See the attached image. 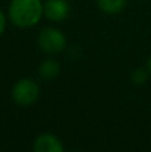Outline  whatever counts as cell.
Wrapping results in <instances>:
<instances>
[{
  "mask_svg": "<svg viewBox=\"0 0 151 152\" xmlns=\"http://www.w3.org/2000/svg\"><path fill=\"white\" fill-rule=\"evenodd\" d=\"M39 86L32 79H21L13 86L12 99L19 105H31L39 97Z\"/></svg>",
  "mask_w": 151,
  "mask_h": 152,
  "instance_id": "3957f363",
  "label": "cell"
},
{
  "mask_svg": "<svg viewBox=\"0 0 151 152\" xmlns=\"http://www.w3.org/2000/svg\"><path fill=\"white\" fill-rule=\"evenodd\" d=\"M44 4L42 0H12L10 18L19 28H31L43 18Z\"/></svg>",
  "mask_w": 151,
  "mask_h": 152,
  "instance_id": "6da1fadb",
  "label": "cell"
},
{
  "mask_svg": "<svg viewBox=\"0 0 151 152\" xmlns=\"http://www.w3.org/2000/svg\"><path fill=\"white\" fill-rule=\"evenodd\" d=\"M96 3L100 11L110 15L120 12L126 5V0H96Z\"/></svg>",
  "mask_w": 151,
  "mask_h": 152,
  "instance_id": "52a82bcc",
  "label": "cell"
},
{
  "mask_svg": "<svg viewBox=\"0 0 151 152\" xmlns=\"http://www.w3.org/2000/svg\"><path fill=\"white\" fill-rule=\"evenodd\" d=\"M34 150L36 152H62L64 147L56 136L51 134H42L35 140Z\"/></svg>",
  "mask_w": 151,
  "mask_h": 152,
  "instance_id": "5b68a950",
  "label": "cell"
},
{
  "mask_svg": "<svg viewBox=\"0 0 151 152\" xmlns=\"http://www.w3.org/2000/svg\"><path fill=\"white\" fill-rule=\"evenodd\" d=\"M4 28H5V18H4V13L0 11V35L3 34Z\"/></svg>",
  "mask_w": 151,
  "mask_h": 152,
  "instance_id": "9c48e42d",
  "label": "cell"
},
{
  "mask_svg": "<svg viewBox=\"0 0 151 152\" xmlns=\"http://www.w3.org/2000/svg\"><path fill=\"white\" fill-rule=\"evenodd\" d=\"M70 4L67 0H47L44 3V15L52 21H62L68 16Z\"/></svg>",
  "mask_w": 151,
  "mask_h": 152,
  "instance_id": "277c9868",
  "label": "cell"
},
{
  "mask_svg": "<svg viewBox=\"0 0 151 152\" xmlns=\"http://www.w3.org/2000/svg\"><path fill=\"white\" fill-rule=\"evenodd\" d=\"M131 79H133V81L135 84H139V86H141V84H143L144 81H146L147 74L143 68H136L135 71L133 72V75H131Z\"/></svg>",
  "mask_w": 151,
  "mask_h": 152,
  "instance_id": "ba28073f",
  "label": "cell"
},
{
  "mask_svg": "<svg viewBox=\"0 0 151 152\" xmlns=\"http://www.w3.org/2000/svg\"><path fill=\"white\" fill-rule=\"evenodd\" d=\"M37 44H39L40 50L45 53H59L66 48L67 40L66 36L62 31L58 28H52V27H47V28L42 29L37 37Z\"/></svg>",
  "mask_w": 151,
  "mask_h": 152,
  "instance_id": "7a4b0ae2",
  "label": "cell"
},
{
  "mask_svg": "<svg viewBox=\"0 0 151 152\" xmlns=\"http://www.w3.org/2000/svg\"><path fill=\"white\" fill-rule=\"evenodd\" d=\"M147 68H149V72H150V74H151V56H150L149 61H147Z\"/></svg>",
  "mask_w": 151,
  "mask_h": 152,
  "instance_id": "30bf717a",
  "label": "cell"
},
{
  "mask_svg": "<svg viewBox=\"0 0 151 152\" xmlns=\"http://www.w3.org/2000/svg\"><path fill=\"white\" fill-rule=\"evenodd\" d=\"M60 74V64L54 59L44 60L39 67V75L44 80H52L56 79Z\"/></svg>",
  "mask_w": 151,
  "mask_h": 152,
  "instance_id": "8992f818",
  "label": "cell"
}]
</instances>
